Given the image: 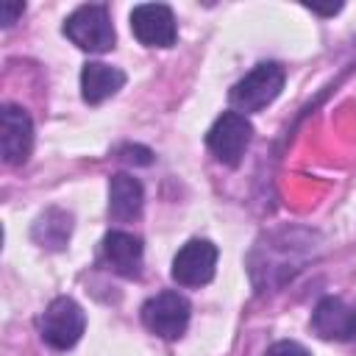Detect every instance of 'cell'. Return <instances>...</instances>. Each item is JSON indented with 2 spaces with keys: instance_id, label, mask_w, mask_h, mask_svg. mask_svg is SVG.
Wrapping results in <instances>:
<instances>
[{
  "instance_id": "cell-1",
  "label": "cell",
  "mask_w": 356,
  "mask_h": 356,
  "mask_svg": "<svg viewBox=\"0 0 356 356\" xmlns=\"http://www.w3.org/2000/svg\"><path fill=\"white\" fill-rule=\"evenodd\" d=\"M64 36L89 53H106L114 47V25L111 14L103 3H83L64 19Z\"/></svg>"
},
{
  "instance_id": "cell-2",
  "label": "cell",
  "mask_w": 356,
  "mask_h": 356,
  "mask_svg": "<svg viewBox=\"0 0 356 356\" xmlns=\"http://www.w3.org/2000/svg\"><path fill=\"white\" fill-rule=\"evenodd\" d=\"M284 67L275 64V61H264V64H256L245 78H239L234 86H231V106L234 111L239 114H250V111H261L264 106H270L281 89H284Z\"/></svg>"
},
{
  "instance_id": "cell-3",
  "label": "cell",
  "mask_w": 356,
  "mask_h": 356,
  "mask_svg": "<svg viewBox=\"0 0 356 356\" xmlns=\"http://www.w3.org/2000/svg\"><path fill=\"white\" fill-rule=\"evenodd\" d=\"M39 331H42V339L56 348V350H70L86 331V314L83 309L61 295V298H53L47 303V309L42 312V320H39Z\"/></svg>"
},
{
  "instance_id": "cell-4",
  "label": "cell",
  "mask_w": 356,
  "mask_h": 356,
  "mask_svg": "<svg viewBox=\"0 0 356 356\" xmlns=\"http://www.w3.org/2000/svg\"><path fill=\"white\" fill-rule=\"evenodd\" d=\"M253 139V125L239 111H222L206 134V147L222 164H239Z\"/></svg>"
},
{
  "instance_id": "cell-5",
  "label": "cell",
  "mask_w": 356,
  "mask_h": 356,
  "mask_svg": "<svg viewBox=\"0 0 356 356\" xmlns=\"http://www.w3.org/2000/svg\"><path fill=\"white\" fill-rule=\"evenodd\" d=\"M189 314L192 306L178 292H159L142 306V323L161 339H178L189 325Z\"/></svg>"
},
{
  "instance_id": "cell-6",
  "label": "cell",
  "mask_w": 356,
  "mask_h": 356,
  "mask_svg": "<svg viewBox=\"0 0 356 356\" xmlns=\"http://www.w3.org/2000/svg\"><path fill=\"white\" fill-rule=\"evenodd\" d=\"M217 270V245L209 239H189L172 256L170 275L181 286H203L214 278Z\"/></svg>"
},
{
  "instance_id": "cell-7",
  "label": "cell",
  "mask_w": 356,
  "mask_h": 356,
  "mask_svg": "<svg viewBox=\"0 0 356 356\" xmlns=\"http://www.w3.org/2000/svg\"><path fill=\"white\" fill-rule=\"evenodd\" d=\"M131 31L145 47H172L178 28L172 8L164 3H142L131 11Z\"/></svg>"
},
{
  "instance_id": "cell-8",
  "label": "cell",
  "mask_w": 356,
  "mask_h": 356,
  "mask_svg": "<svg viewBox=\"0 0 356 356\" xmlns=\"http://www.w3.org/2000/svg\"><path fill=\"white\" fill-rule=\"evenodd\" d=\"M0 147H3V161L17 167L28 161L31 147H33V122L22 106L6 103L0 108Z\"/></svg>"
},
{
  "instance_id": "cell-9",
  "label": "cell",
  "mask_w": 356,
  "mask_h": 356,
  "mask_svg": "<svg viewBox=\"0 0 356 356\" xmlns=\"http://www.w3.org/2000/svg\"><path fill=\"white\" fill-rule=\"evenodd\" d=\"M312 328L323 337V339H334V342H348L356 339V309L348 306L342 298H323L314 312H312Z\"/></svg>"
},
{
  "instance_id": "cell-10",
  "label": "cell",
  "mask_w": 356,
  "mask_h": 356,
  "mask_svg": "<svg viewBox=\"0 0 356 356\" xmlns=\"http://www.w3.org/2000/svg\"><path fill=\"white\" fill-rule=\"evenodd\" d=\"M103 259L117 275L134 278L142 267V239L128 231H108L103 236Z\"/></svg>"
},
{
  "instance_id": "cell-11",
  "label": "cell",
  "mask_w": 356,
  "mask_h": 356,
  "mask_svg": "<svg viewBox=\"0 0 356 356\" xmlns=\"http://www.w3.org/2000/svg\"><path fill=\"white\" fill-rule=\"evenodd\" d=\"M122 86H125V72L120 67H111L103 61H89L81 70V95L92 106L114 97Z\"/></svg>"
},
{
  "instance_id": "cell-12",
  "label": "cell",
  "mask_w": 356,
  "mask_h": 356,
  "mask_svg": "<svg viewBox=\"0 0 356 356\" xmlns=\"http://www.w3.org/2000/svg\"><path fill=\"white\" fill-rule=\"evenodd\" d=\"M145 203V192L142 184L128 175V172H117L108 178V214L114 220H134L142 211Z\"/></svg>"
},
{
  "instance_id": "cell-13",
  "label": "cell",
  "mask_w": 356,
  "mask_h": 356,
  "mask_svg": "<svg viewBox=\"0 0 356 356\" xmlns=\"http://www.w3.org/2000/svg\"><path fill=\"white\" fill-rule=\"evenodd\" d=\"M70 234H72V214L64 211V209H58V206L44 209V211L36 217L33 228H31L33 242L42 245V248H47V250H61V248H67Z\"/></svg>"
},
{
  "instance_id": "cell-14",
  "label": "cell",
  "mask_w": 356,
  "mask_h": 356,
  "mask_svg": "<svg viewBox=\"0 0 356 356\" xmlns=\"http://www.w3.org/2000/svg\"><path fill=\"white\" fill-rule=\"evenodd\" d=\"M267 356H312L300 342H292V339H281V342H275L270 350H267Z\"/></svg>"
},
{
  "instance_id": "cell-15",
  "label": "cell",
  "mask_w": 356,
  "mask_h": 356,
  "mask_svg": "<svg viewBox=\"0 0 356 356\" xmlns=\"http://www.w3.org/2000/svg\"><path fill=\"white\" fill-rule=\"evenodd\" d=\"M120 153H122V159L131 161V164H150V161H153V159H150V150H147V147H139V145H128V147H122Z\"/></svg>"
},
{
  "instance_id": "cell-16",
  "label": "cell",
  "mask_w": 356,
  "mask_h": 356,
  "mask_svg": "<svg viewBox=\"0 0 356 356\" xmlns=\"http://www.w3.org/2000/svg\"><path fill=\"white\" fill-rule=\"evenodd\" d=\"M0 11H3V25L8 28V25H14V22H17V17L25 11V3H14V0H6V3L0 6Z\"/></svg>"
}]
</instances>
